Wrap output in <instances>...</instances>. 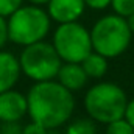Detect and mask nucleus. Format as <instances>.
I'll return each mask as SVG.
<instances>
[{
  "mask_svg": "<svg viewBox=\"0 0 134 134\" xmlns=\"http://www.w3.org/2000/svg\"><path fill=\"white\" fill-rule=\"evenodd\" d=\"M111 6L114 8L115 14L128 17L134 13V0H111Z\"/></svg>",
  "mask_w": 134,
  "mask_h": 134,
  "instance_id": "nucleus-14",
  "label": "nucleus"
},
{
  "mask_svg": "<svg viewBox=\"0 0 134 134\" xmlns=\"http://www.w3.org/2000/svg\"><path fill=\"white\" fill-rule=\"evenodd\" d=\"M81 66L89 78H101L108 72V58L92 50L81 61Z\"/></svg>",
  "mask_w": 134,
  "mask_h": 134,
  "instance_id": "nucleus-11",
  "label": "nucleus"
},
{
  "mask_svg": "<svg viewBox=\"0 0 134 134\" xmlns=\"http://www.w3.org/2000/svg\"><path fill=\"white\" fill-rule=\"evenodd\" d=\"M126 104V94L114 83H98L92 86L84 97V108L89 117L106 125L122 119Z\"/></svg>",
  "mask_w": 134,
  "mask_h": 134,
  "instance_id": "nucleus-2",
  "label": "nucleus"
},
{
  "mask_svg": "<svg viewBox=\"0 0 134 134\" xmlns=\"http://www.w3.org/2000/svg\"><path fill=\"white\" fill-rule=\"evenodd\" d=\"M131 125L134 126V98L133 100L128 101V104H126V109H125V115H123Z\"/></svg>",
  "mask_w": 134,
  "mask_h": 134,
  "instance_id": "nucleus-20",
  "label": "nucleus"
},
{
  "mask_svg": "<svg viewBox=\"0 0 134 134\" xmlns=\"http://www.w3.org/2000/svg\"><path fill=\"white\" fill-rule=\"evenodd\" d=\"M22 134H48V130L31 120V123H28V125L22 130Z\"/></svg>",
  "mask_w": 134,
  "mask_h": 134,
  "instance_id": "nucleus-16",
  "label": "nucleus"
},
{
  "mask_svg": "<svg viewBox=\"0 0 134 134\" xmlns=\"http://www.w3.org/2000/svg\"><path fill=\"white\" fill-rule=\"evenodd\" d=\"M56 78L66 89L75 92V91H80L86 86L89 76L84 72L81 63H64L59 69Z\"/></svg>",
  "mask_w": 134,
  "mask_h": 134,
  "instance_id": "nucleus-10",
  "label": "nucleus"
},
{
  "mask_svg": "<svg viewBox=\"0 0 134 134\" xmlns=\"http://www.w3.org/2000/svg\"><path fill=\"white\" fill-rule=\"evenodd\" d=\"M47 5L50 19L58 24L78 20L86 8L84 0H50Z\"/></svg>",
  "mask_w": 134,
  "mask_h": 134,
  "instance_id": "nucleus-8",
  "label": "nucleus"
},
{
  "mask_svg": "<svg viewBox=\"0 0 134 134\" xmlns=\"http://www.w3.org/2000/svg\"><path fill=\"white\" fill-rule=\"evenodd\" d=\"M128 25H130V28H131V31H133V34H134V13L131 14V16H128Z\"/></svg>",
  "mask_w": 134,
  "mask_h": 134,
  "instance_id": "nucleus-21",
  "label": "nucleus"
},
{
  "mask_svg": "<svg viewBox=\"0 0 134 134\" xmlns=\"http://www.w3.org/2000/svg\"><path fill=\"white\" fill-rule=\"evenodd\" d=\"M28 115L47 130H56L72 117L75 98L59 81H37L27 94Z\"/></svg>",
  "mask_w": 134,
  "mask_h": 134,
  "instance_id": "nucleus-1",
  "label": "nucleus"
},
{
  "mask_svg": "<svg viewBox=\"0 0 134 134\" xmlns=\"http://www.w3.org/2000/svg\"><path fill=\"white\" fill-rule=\"evenodd\" d=\"M106 134H134V126L125 117H122L119 120L108 123Z\"/></svg>",
  "mask_w": 134,
  "mask_h": 134,
  "instance_id": "nucleus-13",
  "label": "nucleus"
},
{
  "mask_svg": "<svg viewBox=\"0 0 134 134\" xmlns=\"http://www.w3.org/2000/svg\"><path fill=\"white\" fill-rule=\"evenodd\" d=\"M48 134H56V133H48Z\"/></svg>",
  "mask_w": 134,
  "mask_h": 134,
  "instance_id": "nucleus-23",
  "label": "nucleus"
},
{
  "mask_svg": "<svg viewBox=\"0 0 134 134\" xmlns=\"http://www.w3.org/2000/svg\"><path fill=\"white\" fill-rule=\"evenodd\" d=\"M19 63L22 73L34 83L56 78L63 66V59L59 58L53 44L44 41L25 45L19 56Z\"/></svg>",
  "mask_w": 134,
  "mask_h": 134,
  "instance_id": "nucleus-5",
  "label": "nucleus"
},
{
  "mask_svg": "<svg viewBox=\"0 0 134 134\" xmlns=\"http://www.w3.org/2000/svg\"><path fill=\"white\" fill-rule=\"evenodd\" d=\"M50 16L37 5H27L8 17V37L16 45H30L44 41L50 30Z\"/></svg>",
  "mask_w": 134,
  "mask_h": 134,
  "instance_id": "nucleus-4",
  "label": "nucleus"
},
{
  "mask_svg": "<svg viewBox=\"0 0 134 134\" xmlns=\"http://www.w3.org/2000/svg\"><path fill=\"white\" fill-rule=\"evenodd\" d=\"M64 134H97V126L89 119H80L70 123Z\"/></svg>",
  "mask_w": 134,
  "mask_h": 134,
  "instance_id": "nucleus-12",
  "label": "nucleus"
},
{
  "mask_svg": "<svg viewBox=\"0 0 134 134\" xmlns=\"http://www.w3.org/2000/svg\"><path fill=\"white\" fill-rule=\"evenodd\" d=\"M25 114H28L27 95L9 89L0 94V122H19Z\"/></svg>",
  "mask_w": 134,
  "mask_h": 134,
  "instance_id": "nucleus-7",
  "label": "nucleus"
},
{
  "mask_svg": "<svg viewBox=\"0 0 134 134\" xmlns=\"http://www.w3.org/2000/svg\"><path fill=\"white\" fill-rule=\"evenodd\" d=\"M30 3H33V5H45V3H48L50 0H28Z\"/></svg>",
  "mask_w": 134,
  "mask_h": 134,
  "instance_id": "nucleus-22",
  "label": "nucleus"
},
{
  "mask_svg": "<svg viewBox=\"0 0 134 134\" xmlns=\"http://www.w3.org/2000/svg\"><path fill=\"white\" fill-rule=\"evenodd\" d=\"M52 44L64 63H81L94 50L91 31L76 20L59 24L53 33Z\"/></svg>",
  "mask_w": 134,
  "mask_h": 134,
  "instance_id": "nucleus-6",
  "label": "nucleus"
},
{
  "mask_svg": "<svg viewBox=\"0 0 134 134\" xmlns=\"http://www.w3.org/2000/svg\"><path fill=\"white\" fill-rule=\"evenodd\" d=\"M133 31L128 20L119 14H109L98 19L91 30L92 48L106 58H117L122 55L130 42Z\"/></svg>",
  "mask_w": 134,
  "mask_h": 134,
  "instance_id": "nucleus-3",
  "label": "nucleus"
},
{
  "mask_svg": "<svg viewBox=\"0 0 134 134\" xmlns=\"http://www.w3.org/2000/svg\"><path fill=\"white\" fill-rule=\"evenodd\" d=\"M8 41H9V37H8V20L3 16H0V50L5 47V44Z\"/></svg>",
  "mask_w": 134,
  "mask_h": 134,
  "instance_id": "nucleus-17",
  "label": "nucleus"
},
{
  "mask_svg": "<svg viewBox=\"0 0 134 134\" xmlns=\"http://www.w3.org/2000/svg\"><path fill=\"white\" fill-rule=\"evenodd\" d=\"M22 130L24 128H20L17 125V122H6L2 125L0 134H22Z\"/></svg>",
  "mask_w": 134,
  "mask_h": 134,
  "instance_id": "nucleus-18",
  "label": "nucleus"
},
{
  "mask_svg": "<svg viewBox=\"0 0 134 134\" xmlns=\"http://www.w3.org/2000/svg\"><path fill=\"white\" fill-rule=\"evenodd\" d=\"M20 73L22 69H20L19 58H16L9 52L0 50V94L16 86Z\"/></svg>",
  "mask_w": 134,
  "mask_h": 134,
  "instance_id": "nucleus-9",
  "label": "nucleus"
},
{
  "mask_svg": "<svg viewBox=\"0 0 134 134\" xmlns=\"http://www.w3.org/2000/svg\"><path fill=\"white\" fill-rule=\"evenodd\" d=\"M84 3L92 9H104L111 5V0H84Z\"/></svg>",
  "mask_w": 134,
  "mask_h": 134,
  "instance_id": "nucleus-19",
  "label": "nucleus"
},
{
  "mask_svg": "<svg viewBox=\"0 0 134 134\" xmlns=\"http://www.w3.org/2000/svg\"><path fill=\"white\" fill-rule=\"evenodd\" d=\"M24 0H0V16L9 17L16 9L22 6Z\"/></svg>",
  "mask_w": 134,
  "mask_h": 134,
  "instance_id": "nucleus-15",
  "label": "nucleus"
}]
</instances>
